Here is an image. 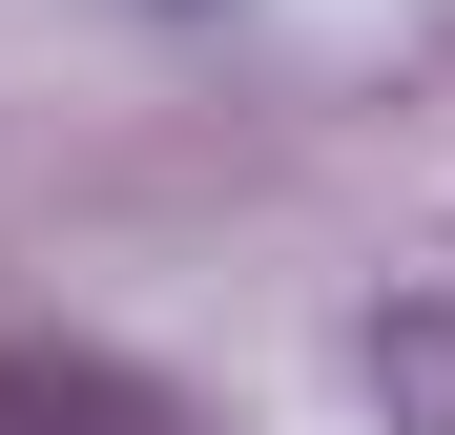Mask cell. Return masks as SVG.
Instances as JSON below:
<instances>
[{
	"label": "cell",
	"instance_id": "6da1fadb",
	"mask_svg": "<svg viewBox=\"0 0 455 435\" xmlns=\"http://www.w3.org/2000/svg\"><path fill=\"white\" fill-rule=\"evenodd\" d=\"M0 435H187L124 352H0Z\"/></svg>",
	"mask_w": 455,
	"mask_h": 435
}]
</instances>
